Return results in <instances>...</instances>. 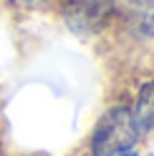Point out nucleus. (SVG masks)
<instances>
[{
	"mask_svg": "<svg viewBox=\"0 0 154 156\" xmlns=\"http://www.w3.org/2000/svg\"><path fill=\"white\" fill-rule=\"evenodd\" d=\"M139 139L137 121L129 108L116 106L109 108L99 119L91 136V154L94 156H119L124 151H131Z\"/></svg>",
	"mask_w": 154,
	"mask_h": 156,
	"instance_id": "obj_1",
	"label": "nucleus"
},
{
	"mask_svg": "<svg viewBox=\"0 0 154 156\" xmlns=\"http://www.w3.org/2000/svg\"><path fill=\"white\" fill-rule=\"evenodd\" d=\"M114 13V0H66L63 15L73 30L91 33L106 23Z\"/></svg>",
	"mask_w": 154,
	"mask_h": 156,
	"instance_id": "obj_2",
	"label": "nucleus"
},
{
	"mask_svg": "<svg viewBox=\"0 0 154 156\" xmlns=\"http://www.w3.org/2000/svg\"><path fill=\"white\" fill-rule=\"evenodd\" d=\"M134 121H137L139 131H154V81L144 83V88L139 91L137 108H134Z\"/></svg>",
	"mask_w": 154,
	"mask_h": 156,
	"instance_id": "obj_3",
	"label": "nucleus"
},
{
	"mask_svg": "<svg viewBox=\"0 0 154 156\" xmlns=\"http://www.w3.org/2000/svg\"><path fill=\"white\" fill-rule=\"evenodd\" d=\"M25 3H28V5H48L51 0H25Z\"/></svg>",
	"mask_w": 154,
	"mask_h": 156,
	"instance_id": "obj_4",
	"label": "nucleus"
},
{
	"mask_svg": "<svg viewBox=\"0 0 154 156\" xmlns=\"http://www.w3.org/2000/svg\"><path fill=\"white\" fill-rule=\"evenodd\" d=\"M119 156H137L134 151H124V154H119Z\"/></svg>",
	"mask_w": 154,
	"mask_h": 156,
	"instance_id": "obj_5",
	"label": "nucleus"
}]
</instances>
